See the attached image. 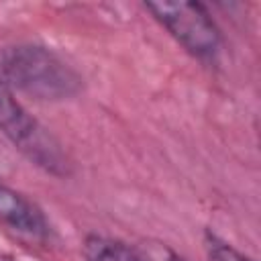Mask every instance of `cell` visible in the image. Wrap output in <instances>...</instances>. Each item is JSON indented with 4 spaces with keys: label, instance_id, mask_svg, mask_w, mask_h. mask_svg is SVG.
Returning <instances> with one entry per match:
<instances>
[{
    "label": "cell",
    "instance_id": "cell-4",
    "mask_svg": "<svg viewBox=\"0 0 261 261\" xmlns=\"http://www.w3.org/2000/svg\"><path fill=\"white\" fill-rule=\"evenodd\" d=\"M0 220L18 232L43 239L47 234V222L41 210L18 192L0 186Z\"/></svg>",
    "mask_w": 261,
    "mask_h": 261
},
{
    "label": "cell",
    "instance_id": "cell-2",
    "mask_svg": "<svg viewBox=\"0 0 261 261\" xmlns=\"http://www.w3.org/2000/svg\"><path fill=\"white\" fill-rule=\"evenodd\" d=\"M0 128L37 165L57 175L67 173V159L55 139L14 100L6 86H0Z\"/></svg>",
    "mask_w": 261,
    "mask_h": 261
},
{
    "label": "cell",
    "instance_id": "cell-3",
    "mask_svg": "<svg viewBox=\"0 0 261 261\" xmlns=\"http://www.w3.org/2000/svg\"><path fill=\"white\" fill-rule=\"evenodd\" d=\"M147 10L192 53L212 55L220 45V33L200 2H147Z\"/></svg>",
    "mask_w": 261,
    "mask_h": 261
},
{
    "label": "cell",
    "instance_id": "cell-1",
    "mask_svg": "<svg viewBox=\"0 0 261 261\" xmlns=\"http://www.w3.org/2000/svg\"><path fill=\"white\" fill-rule=\"evenodd\" d=\"M2 71L10 86L41 100H63L80 92V75L55 53L37 45H18L4 53Z\"/></svg>",
    "mask_w": 261,
    "mask_h": 261
},
{
    "label": "cell",
    "instance_id": "cell-5",
    "mask_svg": "<svg viewBox=\"0 0 261 261\" xmlns=\"http://www.w3.org/2000/svg\"><path fill=\"white\" fill-rule=\"evenodd\" d=\"M84 249L88 261H147L139 249L104 237H88Z\"/></svg>",
    "mask_w": 261,
    "mask_h": 261
},
{
    "label": "cell",
    "instance_id": "cell-6",
    "mask_svg": "<svg viewBox=\"0 0 261 261\" xmlns=\"http://www.w3.org/2000/svg\"><path fill=\"white\" fill-rule=\"evenodd\" d=\"M206 251H208V259L210 261H251L249 257L241 255L237 249H232L230 245L222 243L214 234L206 237Z\"/></svg>",
    "mask_w": 261,
    "mask_h": 261
}]
</instances>
